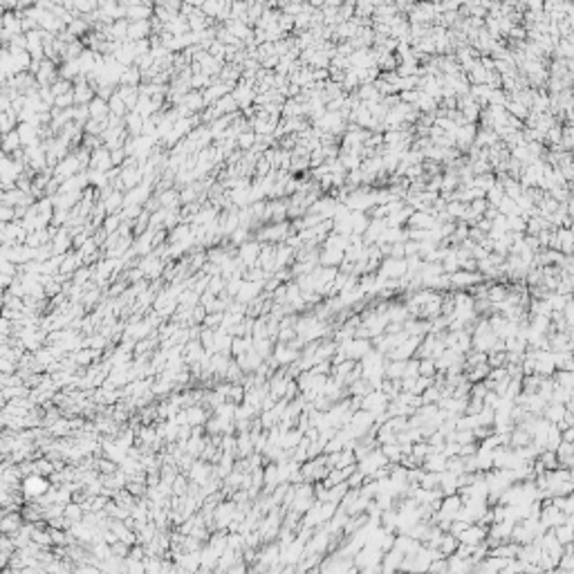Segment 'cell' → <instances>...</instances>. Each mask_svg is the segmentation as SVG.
Segmentation results:
<instances>
[{
	"instance_id": "1",
	"label": "cell",
	"mask_w": 574,
	"mask_h": 574,
	"mask_svg": "<svg viewBox=\"0 0 574 574\" xmlns=\"http://www.w3.org/2000/svg\"><path fill=\"white\" fill-rule=\"evenodd\" d=\"M21 489L30 500H36V498H41V496L50 494V480H47L43 474H30L27 478H23Z\"/></svg>"
},
{
	"instance_id": "2",
	"label": "cell",
	"mask_w": 574,
	"mask_h": 574,
	"mask_svg": "<svg viewBox=\"0 0 574 574\" xmlns=\"http://www.w3.org/2000/svg\"><path fill=\"white\" fill-rule=\"evenodd\" d=\"M110 164H112V155H110L105 148H96L92 153V157H90V166H92L94 171H108Z\"/></svg>"
},
{
	"instance_id": "3",
	"label": "cell",
	"mask_w": 574,
	"mask_h": 574,
	"mask_svg": "<svg viewBox=\"0 0 574 574\" xmlns=\"http://www.w3.org/2000/svg\"><path fill=\"white\" fill-rule=\"evenodd\" d=\"M88 110H90V119H99V122H105V117H108L110 112V105L105 103L101 96H96V99H92L88 103Z\"/></svg>"
},
{
	"instance_id": "4",
	"label": "cell",
	"mask_w": 574,
	"mask_h": 574,
	"mask_svg": "<svg viewBox=\"0 0 574 574\" xmlns=\"http://www.w3.org/2000/svg\"><path fill=\"white\" fill-rule=\"evenodd\" d=\"M21 520H25L21 511H14V514L7 511V514H5V520H3V534H16L18 529H21Z\"/></svg>"
},
{
	"instance_id": "5",
	"label": "cell",
	"mask_w": 574,
	"mask_h": 574,
	"mask_svg": "<svg viewBox=\"0 0 574 574\" xmlns=\"http://www.w3.org/2000/svg\"><path fill=\"white\" fill-rule=\"evenodd\" d=\"M260 252H263V247H260L258 243H247V245H243V252H240V256H243V263H245V265H254L256 260L260 258Z\"/></svg>"
},
{
	"instance_id": "6",
	"label": "cell",
	"mask_w": 574,
	"mask_h": 574,
	"mask_svg": "<svg viewBox=\"0 0 574 574\" xmlns=\"http://www.w3.org/2000/svg\"><path fill=\"white\" fill-rule=\"evenodd\" d=\"M285 234H287V224H274V226H267V229H263L260 231V238L263 240H281V238H285Z\"/></svg>"
},
{
	"instance_id": "7",
	"label": "cell",
	"mask_w": 574,
	"mask_h": 574,
	"mask_svg": "<svg viewBox=\"0 0 574 574\" xmlns=\"http://www.w3.org/2000/svg\"><path fill=\"white\" fill-rule=\"evenodd\" d=\"M23 146V139H21V133L18 130H12V133L5 135V151L12 153V151H18Z\"/></svg>"
},
{
	"instance_id": "8",
	"label": "cell",
	"mask_w": 574,
	"mask_h": 574,
	"mask_svg": "<svg viewBox=\"0 0 574 574\" xmlns=\"http://www.w3.org/2000/svg\"><path fill=\"white\" fill-rule=\"evenodd\" d=\"M110 529H112V532L117 534V538H119V541H126L128 545L135 541V534L130 532V529H126V525H122V523H119V520H114V523L110 525Z\"/></svg>"
},
{
	"instance_id": "9",
	"label": "cell",
	"mask_w": 574,
	"mask_h": 574,
	"mask_svg": "<svg viewBox=\"0 0 574 574\" xmlns=\"http://www.w3.org/2000/svg\"><path fill=\"white\" fill-rule=\"evenodd\" d=\"M146 34H148V21H137L135 25H130L128 38H133V41H139V38H144Z\"/></svg>"
},
{
	"instance_id": "10",
	"label": "cell",
	"mask_w": 574,
	"mask_h": 574,
	"mask_svg": "<svg viewBox=\"0 0 574 574\" xmlns=\"http://www.w3.org/2000/svg\"><path fill=\"white\" fill-rule=\"evenodd\" d=\"M126 16H128V18H135V21H146V18L151 16V9L144 7V5H133V7H128Z\"/></svg>"
},
{
	"instance_id": "11",
	"label": "cell",
	"mask_w": 574,
	"mask_h": 574,
	"mask_svg": "<svg viewBox=\"0 0 574 574\" xmlns=\"http://www.w3.org/2000/svg\"><path fill=\"white\" fill-rule=\"evenodd\" d=\"M128 30H130V25H128L126 21H117L112 27H110V36H112V38H119V41H124V38L128 36Z\"/></svg>"
},
{
	"instance_id": "12",
	"label": "cell",
	"mask_w": 574,
	"mask_h": 574,
	"mask_svg": "<svg viewBox=\"0 0 574 574\" xmlns=\"http://www.w3.org/2000/svg\"><path fill=\"white\" fill-rule=\"evenodd\" d=\"M90 99H92V90H90L85 83H81L79 88L74 90V101L76 103H90Z\"/></svg>"
},
{
	"instance_id": "13",
	"label": "cell",
	"mask_w": 574,
	"mask_h": 574,
	"mask_svg": "<svg viewBox=\"0 0 574 574\" xmlns=\"http://www.w3.org/2000/svg\"><path fill=\"white\" fill-rule=\"evenodd\" d=\"M294 352L292 350H287L285 346H278V350H276V355H274V359L278 361V364H287V361H292L294 359Z\"/></svg>"
},
{
	"instance_id": "14",
	"label": "cell",
	"mask_w": 574,
	"mask_h": 574,
	"mask_svg": "<svg viewBox=\"0 0 574 574\" xmlns=\"http://www.w3.org/2000/svg\"><path fill=\"white\" fill-rule=\"evenodd\" d=\"M70 103H74V90H70V92H65V94H61L54 99V108H65V105H70Z\"/></svg>"
},
{
	"instance_id": "15",
	"label": "cell",
	"mask_w": 574,
	"mask_h": 574,
	"mask_svg": "<svg viewBox=\"0 0 574 574\" xmlns=\"http://www.w3.org/2000/svg\"><path fill=\"white\" fill-rule=\"evenodd\" d=\"M124 108H128L126 101H124L119 94H114V96H112V103H110V112H112V114H124Z\"/></svg>"
},
{
	"instance_id": "16",
	"label": "cell",
	"mask_w": 574,
	"mask_h": 574,
	"mask_svg": "<svg viewBox=\"0 0 574 574\" xmlns=\"http://www.w3.org/2000/svg\"><path fill=\"white\" fill-rule=\"evenodd\" d=\"M119 204H124V200H122V195H119V193H112V195H110V200H105V209H108V211H114Z\"/></svg>"
},
{
	"instance_id": "17",
	"label": "cell",
	"mask_w": 574,
	"mask_h": 574,
	"mask_svg": "<svg viewBox=\"0 0 574 574\" xmlns=\"http://www.w3.org/2000/svg\"><path fill=\"white\" fill-rule=\"evenodd\" d=\"M243 395H245V388L243 386H234V388H229V402H240L243 399Z\"/></svg>"
},
{
	"instance_id": "18",
	"label": "cell",
	"mask_w": 574,
	"mask_h": 574,
	"mask_svg": "<svg viewBox=\"0 0 574 574\" xmlns=\"http://www.w3.org/2000/svg\"><path fill=\"white\" fill-rule=\"evenodd\" d=\"M189 413V424H200L202 419H204V413H202V408H191Z\"/></svg>"
},
{
	"instance_id": "19",
	"label": "cell",
	"mask_w": 574,
	"mask_h": 574,
	"mask_svg": "<svg viewBox=\"0 0 574 574\" xmlns=\"http://www.w3.org/2000/svg\"><path fill=\"white\" fill-rule=\"evenodd\" d=\"M254 142H256V135H254V133H245V135H240V137H238V144H240L243 148L254 146Z\"/></svg>"
},
{
	"instance_id": "20",
	"label": "cell",
	"mask_w": 574,
	"mask_h": 574,
	"mask_svg": "<svg viewBox=\"0 0 574 574\" xmlns=\"http://www.w3.org/2000/svg\"><path fill=\"white\" fill-rule=\"evenodd\" d=\"M160 204L162 206H173V204H175V193L168 191V193H164V195H160Z\"/></svg>"
},
{
	"instance_id": "21",
	"label": "cell",
	"mask_w": 574,
	"mask_h": 574,
	"mask_svg": "<svg viewBox=\"0 0 574 574\" xmlns=\"http://www.w3.org/2000/svg\"><path fill=\"white\" fill-rule=\"evenodd\" d=\"M94 355H96V352H92V350H83V352L76 355V361H79V364H90Z\"/></svg>"
},
{
	"instance_id": "22",
	"label": "cell",
	"mask_w": 574,
	"mask_h": 574,
	"mask_svg": "<svg viewBox=\"0 0 574 574\" xmlns=\"http://www.w3.org/2000/svg\"><path fill=\"white\" fill-rule=\"evenodd\" d=\"M103 226L108 229V234H112V231L119 226V218H117V215H114V218H108V220L103 222Z\"/></svg>"
},
{
	"instance_id": "23",
	"label": "cell",
	"mask_w": 574,
	"mask_h": 574,
	"mask_svg": "<svg viewBox=\"0 0 574 574\" xmlns=\"http://www.w3.org/2000/svg\"><path fill=\"white\" fill-rule=\"evenodd\" d=\"M220 321H222V314H215V316H206V325H211V327H213V325H218Z\"/></svg>"
},
{
	"instance_id": "24",
	"label": "cell",
	"mask_w": 574,
	"mask_h": 574,
	"mask_svg": "<svg viewBox=\"0 0 574 574\" xmlns=\"http://www.w3.org/2000/svg\"><path fill=\"white\" fill-rule=\"evenodd\" d=\"M124 155H126V148H124V151H114L112 153V164H119L124 160Z\"/></svg>"
},
{
	"instance_id": "25",
	"label": "cell",
	"mask_w": 574,
	"mask_h": 574,
	"mask_svg": "<svg viewBox=\"0 0 574 574\" xmlns=\"http://www.w3.org/2000/svg\"><path fill=\"white\" fill-rule=\"evenodd\" d=\"M32 3H34V0H18L16 5H18V7H27V5H32Z\"/></svg>"
}]
</instances>
